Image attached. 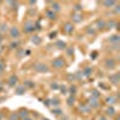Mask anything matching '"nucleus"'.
Returning a JSON list of instances; mask_svg holds the SVG:
<instances>
[{
  "instance_id": "39",
  "label": "nucleus",
  "mask_w": 120,
  "mask_h": 120,
  "mask_svg": "<svg viewBox=\"0 0 120 120\" xmlns=\"http://www.w3.org/2000/svg\"><path fill=\"white\" fill-rule=\"evenodd\" d=\"M55 35H56V33H55V31H54V33H51V34H49V37L53 38V37H55Z\"/></svg>"
},
{
  "instance_id": "34",
  "label": "nucleus",
  "mask_w": 120,
  "mask_h": 120,
  "mask_svg": "<svg viewBox=\"0 0 120 120\" xmlns=\"http://www.w3.org/2000/svg\"><path fill=\"white\" fill-rule=\"evenodd\" d=\"M11 48H18V46H19V42L18 41H15V42H11Z\"/></svg>"
},
{
  "instance_id": "37",
  "label": "nucleus",
  "mask_w": 120,
  "mask_h": 120,
  "mask_svg": "<svg viewBox=\"0 0 120 120\" xmlns=\"http://www.w3.org/2000/svg\"><path fill=\"white\" fill-rule=\"evenodd\" d=\"M51 88H52V89H58L59 85H58V83H53V84L51 85Z\"/></svg>"
},
{
  "instance_id": "21",
  "label": "nucleus",
  "mask_w": 120,
  "mask_h": 120,
  "mask_svg": "<svg viewBox=\"0 0 120 120\" xmlns=\"http://www.w3.org/2000/svg\"><path fill=\"white\" fill-rule=\"evenodd\" d=\"M106 113H107V115L114 116V115H115V109H114V107H108V108L106 109Z\"/></svg>"
},
{
  "instance_id": "35",
  "label": "nucleus",
  "mask_w": 120,
  "mask_h": 120,
  "mask_svg": "<svg viewBox=\"0 0 120 120\" xmlns=\"http://www.w3.org/2000/svg\"><path fill=\"white\" fill-rule=\"evenodd\" d=\"M53 113H54L55 115H60V114H63V112L60 111V109H53Z\"/></svg>"
},
{
  "instance_id": "5",
  "label": "nucleus",
  "mask_w": 120,
  "mask_h": 120,
  "mask_svg": "<svg viewBox=\"0 0 120 120\" xmlns=\"http://www.w3.org/2000/svg\"><path fill=\"white\" fill-rule=\"evenodd\" d=\"M89 107H90V109H96V108H98L100 107V102H98V98H94V97H90V100H89V103H86Z\"/></svg>"
},
{
  "instance_id": "38",
  "label": "nucleus",
  "mask_w": 120,
  "mask_h": 120,
  "mask_svg": "<svg viewBox=\"0 0 120 120\" xmlns=\"http://www.w3.org/2000/svg\"><path fill=\"white\" fill-rule=\"evenodd\" d=\"M75 10H76V11H81V10H82V7L79 6V5H76V6H75Z\"/></svg>"
},
{
  "instance_id": "4",
  "label": "nucleus",
  "mask_w": 120,
  "mask_h": 120,
  "mask_svg": "<svg viewBox=\"0 0 120 120\" xmlns=\"http://www.w3.org/2000/svg\"><path fill=\"white\" fill-rule=\"evenodd\" d=\"M35 30V23L34 22H31V21H28V22H25L24 23V31L25 33H33Z\"/></svg>"
},
{
  "instance_id": "14",
  "label": "nucleus",
  "mask_w": 120,
  "mask_h": 120,
  "mask_svg": "<svg viewBox=\"0 0 120 120\" xmlns=\"http://www.w3.org/2000/svg\"><path fill=\"white\" fill-rule=\"evenodd\" d=\"M31 42H33L35 46H38V45H41L42 38L40 37L38 35H34V36H31Z\"/></svg>"
},
{
  "instance_id": "26",
  "label": "nucleus",
  "mask_w": 120,
  "mask_h": 120,
  "mask_svg": "<svg viewBox=\"0 0 120 120\" xmlns=\"http://www.w3.org/2000/svg\"><path fill=\"white\" fill-rule=\"evenodd\" d=\"M114 25H118V23L114 21V19H112L111 22H108V23H106V26L109 29V28H114Z\"/></svg>"
},
{
  "instance_id": "16",
  "label": "nucleus",
  "mask_w": 120,
  "mask_h": 120,
  "mask_svg": "<svg viewBox=\"0 0 120 120\" xmlns=\"http://www.w3.org/2000/svg\"><path fill=\"white\" fill-rule=\"evenodd\" d=\"M96 28L98 29V30H102V29H105L106 28V22L103 21V19H98V21H96Z\"/></svg>"
},
{
  "instance_id": "20",
  "label": "nucleus",
  "mask_w": 120,
  "mask_h": 120,
  "mask_svg": "<svg viewBox=\"0 0 120 120\" xmlns=\"http://www.w3.org/2000/svg\"><path fill=\"white\" fill-rule=\"evenodd\" d=\"M55 46H56L58 49H65L66 48V43L64 41H56L55 42Z\"/></svg>"
},
{
  "instance_id": "24",
  "label": "nucleus",
  "mask_w": 120,
  "mask_h": 120,
  "mask_svg": "<svg viewBox=\"0 0 120 120\" xmlns=\"http://www.w3.org/2000/svg\"><path fill=\"white\" fill-rule=\"evenodd\" d=\"M79 109H81V112H83V113H88V112H90V107H89L88 105H83V106H81V107H79Z\"/></svg>"
},
{
  "instance_id": "1",
  "label": "nucleus",
  "mask_w": 120,
  "mask_h": 120,
  "mask_svg": "<svg viewBox=\"0 0 120 120\" xmlns=\"http://www.w3.org/2000/svg\"><path fill=\"white\" fill-rule=\"evenodd\" d=\"M34 70L36 72H40V73H46L49 71V67L46 65V64H42V63H37L34 65Z\"/></svg>"
},
{
  "instance_id": "27",
  "label": "nucleus",
  "mask_w": 120,
  "mask_h": 120,
  "mask_svg": "<svg viewBox=\"0 0 120 120\" xmlns=\"http://www.w3.org/2000/svg\"><path fill=\"white\" fill-rule=\"evenodd\" d=\"M8 120H19V116L17 113H11L8 116Z\"/></svg>"
},
{
  "instance_id": "44",
  "label": "nucleus",
  "mask_w": 120,
  "mask_h": 120,
  "mask_svg": "<svg viewBox=\"0 0 120 120\" xmlns=\"http://www.w3.org/2000/svg\"><path fill=\"white\" fill-rule=\"evenodd\" d=\"M0 55H1V49H0Z\"/></svg>"
},
{
  "instance_id": "29",
  "label": "nucleus",
  "mask_w": 120,
  "mask_h": 120,
  "mask_svg": "<svg viewBox=\"0 0 120 120\" xmlns=\"http://www.w3.org/2000/svg\"><path fill=\"white\" fill-rule=\"evenodd\" d=\"M4 71H5V61L0 60V75H1Z\"/></svg>"
},
{
  "instance_id": "33",
  "label": "nucleus",
  "mask_w": 120,
  "mask_h": 120,
  "mask_svg": "<svg viewBox=\"0 0 120 120\" xmlns=\"http://www.w3.org/2000/svg\"><path fill=\"white\" fill-rule=\"evenodd\" d=\"M76 91H77V89H76L75 85H71V86H70V93H71V96H73V95L76 94Z\"/></svg>"
},
{
  "instance_id": "10",
  "label": "nucleus",
  "mask_w": 120,
  "mask_h": 120,
  "mask_svg": "<svg viewBox=\"0 0 120 120\" xmlns=\"http://www.w3.org/2000/svg\"><path fill=\"white\" fill-rule=\"evenodd\" d=\"M109 81H111V83H112V84L116 85V84L119 83V81H120V76H119V73L111 75V77H109Z\"/></svg>"
},
{
  "instance_id": "17",
  "label": "nucleus",
  "mask_w": 120,
  "mask_h": 120,
  "mask_svg": "<svg viewBox=\"0 0 120 120\" xmlns=\"http://www.w3.org/2000/svg\"><path fill=\"white\" fill-rule=\"evenodd\" d=\"M25 88H24V85H18L17 88H16V94L17 95H23L24 93H25Z\"/></svg>"
},
{
  "instance_id": "43",
  "label": "nucleus",
  "mask_w": 120,
  "mask_h": 120,
  "mask_svg": "<svg viewBox=\"0 0 120 120\" xmlns=\"http://www.w3.org/2000/svg\"><path fill=\"white\" fill-rule=\"evenodd\" d=\"M23 120H31V119H30V118H25V119H23Z\"/></svg>"
},
{
  "instance_id": "3",
  "label": "nucleus",
  "mask_w": 120,
  "mask_h": 120,
  "mask_svg": "<svg viewBox=\"0 0 120 120\" xmlns=\"http://www.w3.org/2000/svg\"><path fill=\"white\" fill-rule=\"evenodd\" d=\"M8 34L10 36H11L12 38H18L19 36H21V31H19V29L17 26H11L8 29Z\"/></svg>"
},
{
  "instance_id": "31",
  "label": "nucleus",
  "mask_w": 120,
  "mask_h": 120,
  "mask_svg": "<svg viewBox=\"0 0 120 120\" xmlns=\"http://www.w3.org/2000/svg\"><path fill=\"white\" fill-rule=\"evenodd\" d=\"M51 105H53V106H59L60 105V101L58 98H52L51 100Z\"/></svg>"
},
{
  "instance_id": "18",
  "label": "nucleus",
  "mask_w": 120,
  "mask_h": 120,
  "mask_svg": "<svg viewBox=\"0 0 120 120\" xmlns=\"http://www.w3.org/2000/svg\"><path fill=\"white\" fill-rule=\"evenodd\" d=\"M109 42L113 45H119V36L118 35H112L109 37Z\"/></svg>"
},
{
  "instance_id": "41",
  "label": "nucleus",
  "mask_w": 120,
  "mask_h": 120,
  "mask_svg": "<svg viewBox=\"0 0 120 120\" xmlns=\"http://www.w3.org/2000/svg\"><path fill=\"white\" fill-rule=\"evenodd\" d=\"M97 120H107V119H106L105 116H98V118H97Z\"/></svg>"
},
{
  "instance_id": "8",
  "label": "nucleus",
  "mask_w": 120,
  "mask_h": 120,
  "mask_svg": "<svg viewBox=\"0 0 120 120\" xmlns=\"http://www.w3.org/2000/svg\"><path fill=\"white\" fill-rule=\"evenodd\" d=\"M73 30H75V26H73V24L72 23H65V25H64V31L66 33V34H72L73 33Z\"/></svg>"
},
{
  "instance_id": "13",
  "label": "nucleus",
  "mask_w": 120,
  "mask_h": 120,
  "mask_svg": "<svg viewBox=\"0 0 120 120\" xmlns=\"http://www.w3.org/2000/svg\"><path fill=\"white\" fill-rule=\"evenodd\" d=\"M18 116H19V119H25V118H29V112H28V109H21L18 113Z\"/></svg>"
},
{
  "instance_id": "12",
  "label": "nucleus",
  "mask_w": 120,
  "mask_h": 120,
  "mask_svg": "<svg viewBox=\"0 0 120 120\" xmlns=\"http://www.w3.org/2000/svg\"><path fill=\"white\" fill-rule=\"evenodd\" d=\"M46 17L48 19H51V21H54V19H56V13L49 8V10H47V11H46Z\"/></svg>"
},
{
  "instance_id": "42",
  "label": "nucleus",
  "mask_w": 120,
  "mask_h": 120,
  "mask_svg": "<svg viewBox=\"0 0 120 120\" xmlns=\"http://www.w3.org/2000/svg\"><path fill=\"white\" fill-rule=\"evenodd\" d=\"M3 42V34H0V43Z\"/></svg>"
},
{
  "instance_id": "22",
  "label": "nucleus",
  "mask_w": 120,
  "mask_h": 120,
  "mask_svg": "<svg viewBox=\"0 0 120 120\" xmlns=\"http://www.w3.org/2000/svg\"><path fill=\"white\" fill-rule=\"evenodd\" d=\"M6 31H8L7 24L6 23H1V24H0V34H1V33H6Z\"/></svg>"
},
{
  "instance_id": "19",
  "label": "nucleus",
  "mask_w": 120,
  "mask_h": 120,
  "mask_svg": "<svg viewBox=\"0 0 120 120\" xmlns=\"http://www.w3.org/2000/svg\"><path fill=\"white\" fill-rule=\"evenodd\" d=\"M102 5H103L105 7H107V8H112L113 6L116 5V3H115V1H103Z\"/></svg>"
},
{
  "instance_id": "2",
  "label": "nucleus",
  "mask_w": 120,
  "mask_h": 120,
  "mask_svg": "<svg viewBox=\"0 0 120 120\" xmlns=\"http://www.w3.org/2000/svg\"><path fill=\"white\" fill-rule=\"evenodd\" d=\"M52 65L55 68H63L66 65V63H65V60L63 58H55L53 61H52Z\"/></svg>"
},
{
  "instance_id": "25",
  "label": "nucleus",
  "mask_w": 120,
  "mask_h": 120,
  "mask_svg": "<svg viewBox=\"0 0 120 120\" xmlns=\"http://www.w3.org/2000/svg\"><path fill=\"white\" fill-rule=\"evenodd\" d=\"M91 72H93V68H91V67H85V68H84V71H83V75L88 77V76L91 75Z\"/></svg>"
},
{
  "instance_id": "40",
  "label": "nucleus",
  "mask_w": 120,
  "mask_h": 120,
  "mask_svg": "<svg viewBox=\"0 0 120 120\" xmlns=\"http://www.w3.org/2000/svg\"><path fill=\"white\" fill-rule=\"evenodd\" d=\"M3 90H4V84H3V83H0V93H1Z\"/></svg>"
},
{
  "instance_id": "11",
  "label": "nucleus",
  "mask_w": 120,
  "mask_h": 120,
  "mask_svg": "<svg viewBox=\"0 0 120 120\" xmlns=\"http://www.w3.org/2000/svg\"><path fill=\"white\" fill-rule=\"evenodd\" d=\"M82 21H83V17H82L81 13L75 12V13L72 15V22H73V23H81Z\"/></svg>"
},
{
  "instance_id": "36",
  "label": "nucleus",
  "mask_w": 120,
  "mask_h": 120,
  "mask_svg": "<svg viewBox=\"0 0 120 120\" xmlns=\"http://www.w3.org/2000/svg\"><path fill=\"white\" fill-rule=\"evenodd\" d=\"M88 33L94 35V34H95V30H94V28H88Z\"/></svg>"
},
{
  "instance_id": "28",
  "label": "nucleus",
  "mask_w": 120,
  "mask_h": 120,
  "mask_svg": "<svg viewBox=\"0 0 120 120\" xmlns=\"http://www.w3.org/2000/svg\"><path fill=\"white\" fill-rule=\"evenodd\" d=\"M100 96H101V95H100V93L97 91V90H93V91H91V97H94V98H98Z\"/></svg>"
},
{
  "instance_id": "9",
  "label": "nucleus",
  "mask_w": 120,
  "mask_h": 120,
  "mask_svg": "<svg viewBox=\"0 0 120 120\" xmlns=\"http://www.w3.org/2000/svg\"><path fill=\"white\" fill-rule=\"evenodd\" d=\"M51 10L54 11L55 13L60 12V11H61V5H60L59 3H56V1H53V3H51Z\"/></svg>"
},
{
  "instance_id": "6",
  "label": "nucleus",
  "mask_w": 120,
  "mask_h": 120,
  "mask_svg": "<svg viewBox=\"0 0 120 120\" xmlns=\"http://www.w3.org/2000/svg\"><path fill=\"white\" fill-rule=\"evenodd\" d=\"M17 83H18V77L16 75H11V76L8 77V79H7L8 86H16Z\"/></svg>"
},
{
  "instance_id": "23",
  "label": "nucleus",
  "mask_w": 120,
  "mask_h": 120,
  "mask_svg": "<svg viewBox=\"0 0 120 120\" xmlns=\"http://www.w3.org/2000/svg\"><path fill=\"white\" fill-rule=\"evenodd\" d=\"M23 85H24V88H25V89H26V88H30V89H31V88H34V86H35V83H34V82H31V81H25Z\"/></svg>"
},
{
  "instance_id": "7",
  "label": "nucleus",
  "mask_w": 120,
  "mask_h": 120,
  "mask_svg": "<svg viewBox=\"0 0 120 120\" xmlns=\"http://www.w3.org/2000/svg\"><path fill=\"white\" fill-rule=\"evenodd\" d=\"M115 60L113 59V58H107L106 60H105V65H106V67L107 68H114L115 67Z\"/></svg>"
},
{
  "instance_id": "32",
  "label": "nucleus",
  "mask_w": 120,
  "mask_h": 120,
  "mask_svg": "<svg viewBox=\"0 0 120 120\" xmlns=\"http://www.w3.org/2000/svg\"><path fill=\"white\" fill-rule=\"evenodd\" d=\"M17 55H18V58H23V56L25 55V51H24V49H19L18 53H17Z\"/></svg>"
},
{
  "instance_id": "15",
  "label": "nucleus",
  "mask_w": 120,
  "mask_h": 120,
  "mask_svg": "<svg viewBox=\"0 0 120 120\" xmlns=\"http://www.w3.org/2000/svg\"><path fill=\"white\" fill-rule=\"evenodd\" d=\"M116 101H118V98H116L115 96H113V95H111V96H108V97L106 98V103H108V105H111V106H113L114 103H116Z\"/></svg>"
},
{
  "instance_id": "30",
  "label": "nucleus",
  "mask_w": 120,
  "mask_h": 120,
  "mask_svg": "<svg viewBox=\"0 0 120 120\" xmlns=\"http://www.w3.org/2000/svg\"><path fill=\"white\" fill-rule=\"evenodd\" d=\"M75 101H76V100H75V96H70V97L67 98V103H68L70 106H72V105L75 103Z\"/></svg>"
}]
</instances>
